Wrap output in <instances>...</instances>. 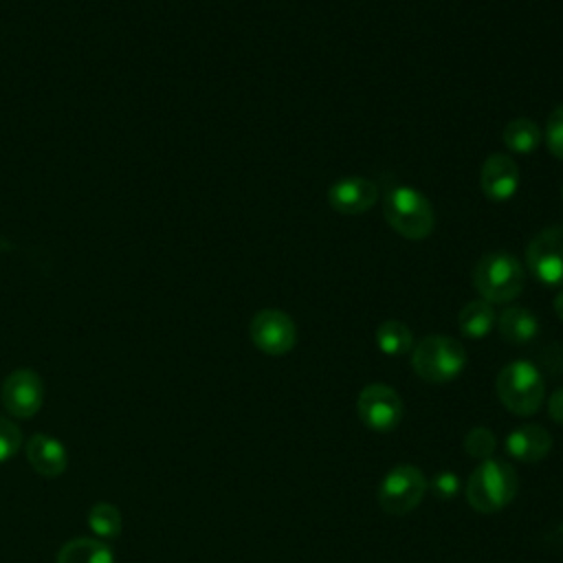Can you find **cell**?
<instances>
[{
  "label": "cell",
  "instance_id": "1",
  "mask_svg": "<svg viewBox=\"0 0 563 563\" xmlns=\"http://www.w3.org/2000/svg\"><path fill=\"white\" fill-rule=\"evenodd\" d=\"M383 213L387 224L405 240L420 242L435 227V213L424 194L413 187L394 183L385 191Z\"/></svg>",
  "mask_w": 563,
  "mask_h": 563
},
{
  "label": "cell",
  "instance_id": "2",
  "mask_svg": "<svg viewBox=\"0 0 563 563\" xmlns=\"http://www.w3.org/2000/svg\"><path fill=\"white\" fill-rule=\"evenodd\" d=\"M526 271L508 251H490L482 255L473 268V288L488 303H508L521 295Z\"/></svg>",
  "mask_w": 563,
  "mask_h": 563
},
{
  "label": "cell",
  "instance_id": "3",
  "mask_svg": "<svg viewBox=\"0 0 563 563\" xmlns=\"http://www.w3.org/2000/svg\"><path fill=\"white\" fill-rule=\"evenodd\" d=\"M517 495V473L504 460H484L466 482V499L477 512H497Z\"/></svg>",
  "mask_w": 563,
  "mask_h": 563
},
{
  "label": "cell",
  "instance_id": "4",
  "mask_svg": "<svg viewBox=\"0 0 563 563\" xmlns=\"http://www.w3.org/2000/svg\"><path fill=\"white\" fill-rule=\"evenodd\" d=\"M466 365V350L460 341L442 334L424 336L413 345L411 367L427 383H449Z\"/></svg>",
  "mask_w": 563,
  "mask_h": 563
},
{
  "label": "cell",
  "instance_id": "5",
  "mask_svg": "<svg viewBox=\"0 0 563 563\" xmlns=\"http://www.w3.org/2000/svg\"><path fill=\"white\" fill-rule=\"evenodd\" d=\"M497 396L517 416H532L543 400L545 385L541 372L528 361H512L497 374Z\"/></svg>",
  "mask_w": 563,
  "mask_h": 563
},
{
  "label": "cell",
  "instance_id": "6",
  "mask_svg": "<svg viewBox=\"0 0 563 563\" xmlns=\"http://www.w3.org/2000/svg\"><path fill=\"white\" fill-rule=\"evenodd\" d=\"M427 493V477L418 466L402 464L391 468L378 484V504L389 515L411 512Z\"/></svg>",
  "mask_w": 563,
  "mask_h": 563
},
{
  "label": "cell",
  "instance_id": "7",
  "mask_svg": "<svg viewBox=\"0 0 563 563\" xmlns=\"http://www.w3.org/2000/svg\"><path fill=\"white\" fill-rule=\"evenodd\" d=\"M528 273L545 286H563V224L539 231L526 249Z\"/></svg>",
  "mask_w": 563,
  "mask_h": 563
},
{
  "label": "cell",
  "instance_id": "8",
  "mask_svg": "<svg viewBox=\"0 0 563 563\" xmlns=\"http://www.w3.org/2000/svg\"><path fill=\"white\" fill-rule=\"evenodd\" d=\"M249 334L253 345L271 356H282L290 352L297 343V328L295 321L277 308L260 310L249 325Z\"/></svg>",
  "mask_w": 563,
  "mask_h": 563
},
{
  "label": "cell",
  "instance_id": "9",
  "mask_svg": "<svg viewBox=\"0 0 563 563\" xmlns=\"http://www.w3.org/2000/svg\"><path fill=\"white\" fill-rule=\"evenodd\" d=\"M358 418L374 431H391L402 418V400L385 383H372L363 387L356 400Z\"/></svg>",
  "mask_w": 563,
  "mask_h": 563
},
{
  "label": "cell",
  "instance_id": "10",
  "mask_svg": "<svg viewBox=\"0 0 563 563\" xmlns=\"http://www.w3.org/2000/svg\"><path fill=\"white\" fill-rule=\"evenodd\" d=\"M0 400L13 418H31L44 402V383L37 372L20 367L13 369L0 387Z\"/></svg>",
  "mask_w": 563,
  "mask_h": 563
},
{
  "label": "cell",
  "instance_id": "11",
  "mask_svg": "<svg viewBox=\"0 0 563 563\" xmlns=\"http://www.w3.org/2000/svg\"><path fill=\"white\" fill-rule=\"evenodd\" d=\"M378 200V185L365 176H345L328 187V205L343 216L369 211Z\"/></svg>",
  "mask_w": 563,
  "mask_h": 563
},
{
  "label": "cell",
  "instance_id": "12",
  "mask_svg": "<svg viewBox=\"0 0 563 563\" xmlns=\"http://www.w3.org/2000/svg\"><path fill=\"white\" fill-rule=\"evenodd\" d=\"M479 187L490 202H506L519 189V167L517 163L501 152H495L484 158L479 167Z\"/></svg>",
  "mask_w": 563,
  "mask_h": 563
},
{
  "label": "cell",
  "instance_id": "13",
  "mask_svg": "<svg viewBox=\"0 0 563 563\" xmlns=\"http://www.w3.org/2000/svg\"><path fill=\"white\" fill-rule=\"evenodd\" d=\"M29 464L44 477H57L68 466V455L64 444L46 433H35L26 442Z\"/></svg>",
  "mask_w": 563,
  "mask_h": 563
},
{
  "label": "cell",
  "instance_id": "14",
  "mask_svg": "<svg viewBox=\"0 0 563 563\" xmlns=\"http://www.w3.org/2000/svg\"><path fill=\"white\" fill-rule=\"evenodd\" d=\"M552 446L550 433L539 424H523L517 427L506 438V451L519 462H539L548 455Z\"/></svg>",
  "mask_w": 563,
  "mask_h": 563
},
{
  "label": "cell",
  "instance_id": "15",
  "mask_svg": "<svg viewBox=\"0 0 563 563\" xmlns=\"http://www.w3.org/2000/svg\"><path fill=\"white\" fill-rule=\"evenodd\" d=\"M497 328L504 341L510 345H523L539 334V319L523 306H508L501 310Z\"/></svg>",
  "mask_w": 563,
  "mask_h": 563
},
{
  "label": "cell",
  "instance_id": "16",
  "mask_svg": "<svg viewBox=\"0 0 563 563\" xmlns=\"http://www.w3.org/2000/svg\"><path fill=\"white\" fill-rule=\"evenodd\" d=\"M57 563H114V554L99 539L77 537L59 548Z\"/></svg>",
  "mask_w": 563,
  "mask_h": 563
},
{
  "label": "cell",
  "instance_id": "17",
  "mask_svg": "<svg viewBox=\"0 0 563 563\" xmlns=\"http://www.w3.org/2000/svg\"><path fill=\"white\" fill-rule=\"evenodd\" d=\"M497 321V314H495V308L493 303L484 301V299H475V301H468L460 314H457V325H460V332L468 339H484L493 325Z\"/></svg>",
  "mask_w": 563,
  "mask_h": 563
},
{
  "label": "cell",
  "instance_id": "18",
  "mask_svg": "<svg viewBox=\"0 0 563 563\" xmlns=\"http://www.w3.org/2000/svg\"><path fill=\"white\" fill-rule=\"evenodd\" d=\"M501 141L515 154H532L541 143V128L528 117H517L506 123Z\"/></svg>",
  "mask_w": 563,
  "mask_h": 563
},
{
  "label": "cell",
  "instance_id": "19",
  "mask_svg": "<svg viewBox=\"0 0 563 563\" xmlns=\"http://www.w3.org/2000/svg\"><path fill=\"white\" fill-rule=\"evenodd\" d=\"M376 345L387 356H400L413 347V334L407 323L387 319L376 328Z\"/></svg>",
  "mask_w": 563,
  "mask_h": 563
},
{
  "label": "cell",
  "instance_id": "20",
  "mask_svg": "<svg viewBox=\"0 0 563 563\" xmlns=\"http://www.w3.org/2000/svg\"><path fill=\"white\" fill-rule=\"evenodd\" d=\"M88 526L90 530L101 537V539H114L121 534L123 528V517L114 504L99 501L88 510Z\"/></svg>",
  "mask_w": 563,
  "mask_h": 563
},
{
  "label": "cell",
  "instance_id": "21",
  "mask_svg": "<svg viewBox=\"0 0 563 563\" xmlns=\"http://www.w3.org/2000/svg\"><path fill=\"white\" fill-rule=\"evenodd\" d=\"M543 134H545V145L550 154L563 161V103L550 112Z\"/></svg>",
  "mask_w": 563,
  "mask_h": 563
},
{
  "label": "cell",
  "instance_id": "22",
  "mask_svg": "<svg viewBox=\"0 0 563 563\" xmlns=\"http://www.w3.org/2000/svg\"><path fill=\"white\" fill-rule=\"evenodd\" d=\"M20 444H22L20 427L11 418L0 416V464L11 460L18 453Z\"/></svg>",
  "mask_w": 563,
  "mask_h": 563
},
{
  "label": "cell",
  "instance_id": "23",
  "mask_svg": "<svg viewBox=\"0 0 563 563\" xmlns=\"http://www.w3.org/2000/svg\"><path fill=\"white\" fill-rule=\"evenodd\" d=\"M464 449H466L473 457H477V460L484 462V460H488V457L493 455V451H495V435H493L488 429L477 427V429H473V431L466 435Z\"/></svg>",
  "mask_w": 563,
  "mask_h": 563
},
{
  "label": "cell",
  "instance_id": "24",
  "mask_svg": "<svg viewBox=\"0 0 563 563\" xmlns=\"http://www.w3.org/2000/svg\"><path fill=\"white\" fill-rule=\"evenodd\" d=\"M457 488H460V479L455 473H440L433 479V490L440 497H453L457 493Z\"/></svg>",
  "mask_w": 563,
  "mask_h": 563
},
{
  "label": "cell",
  "instance_id": "25",
  "mask_svg": "<svg viewBox=\"0 0 563 563\" xmlns=\"http://www.w3.org/2000/svg\"><path fill=\"white\" fill-rule=\"evenodd\" d=\"M548 413L554 422L563 424V387L556 389L552 396H550V402H548Z\"/></svg>",
  "mask_w": 563,
  "mask_h": 563
},
{
  "label": "cell",
  "instance_id": "26",
  "mask_svg": "<svg viewBox=\"0 0 563 563\" xmlns=\"http://www.w3.org/2000/svg\"><path fill=\"white\" fill-rule=\"evenodd\" d=\"M554 312H556V317L563 321V290H559L556 295H554Z\"/></svg>",
  "mask_w": 563,
  "mask_h": 563
}]
</instances>
